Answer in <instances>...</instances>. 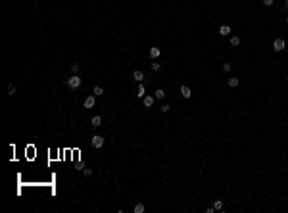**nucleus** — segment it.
<instances>
[{
    "mask_svg": "<svg viewBox=\"0 0 288 213\" xmlns=\"http://www.w3.org/2000/svg\"><path fill=\"white\" fill-rule=\"evenodd\" d=\"M240 44V37H231V46H238Z\"/></svg>",
    "mask_w": 288,
    "mask_h": 213,
    "instance_id": "obj_17",
    "label": "nucleus"
},
{
    "mask_svg": "<svg viewBox=\"0 0 288 213\" xmlns=\"http://www.w3.org/2000/svg\"><path fill=\"white\" fill-rule=\"evenodd\" d=\"M90 123H92V127H94V129H98V127L102 125V117H100V115H94Z\"/></svg>",
    "mask_w": 288,
    "mask_h": 213,
    "instance_id": "obj_8",
    "label": "nucleus"
},
{
    "mask_svg": "<svg viewBox=\"0 0 288 213\" xmlns=\"http://www.w3.org/2000/svg\"><path fill=\"white\" fill-rule=\"evenodd\" d=\"M150 67H152V71H160V67H161V65L158 64V61H152V64H150Z\"/></svg>",
    "mask_w": 288,
    "mask_h": 213,
    "instance_id": "obj_19",
    "label": "nucleus"
},
{
    "mask_svg": "<svg viewBox=\"0 0 288 213\" xmlns=\"http://www.w3.org/2000/svg\"><path fill=\"white\" fill-rule=\"evenodd\" d=\"M286 23H288V15H286Z\"/></svg>",
    "mask_w": 288,
    "mask_h": 213,
    "instance_id": "obj_26",
    "label": "nucleus"
},
{
    "mask_svg": "<svg viewBox=\"0 0 288 213\" xmlns=\"http://www.w3.org/2000/svg\"><path fill=\"white\" fill-rule=\"evenodd\" d=\"M144 92H146L144 85H142V83H138V87H137V96H138V98H144Z\"/></svg>",
    "mask_w": 288,
    "mask_h": 213,
    "instance_id": "obj_9",
    "label": "nucleus"
},
{
    "mask_svg": "<svg viewBox=\"0 0 288 213\" xmlns=\"http://www.w3.org/2000/svg\"><path fill=\"white\" fill-rule=\"evenodd\" d=\"M284 6H286V8H288V0H284Z\"/></svg>",
    "mask_w": 288,
    "mask_h": 213,
    "instance_id": "obj_25",
    "label": "nucleus"
},
{
    "mask_svg": "<svg viewBox=\"0 0 288 213\" xmlns=\"http://www.w3.org/2000/svg\"><path fill=\"white\" fill-rule=\"evenodd\" d=\"M181 94H183V98H190L192 96V90L186 87V85H183V87H181Z\"/></svg>",
    "mask_w": 288,
    "mask_h": 213,
    "instance_id": "obj_7",
    "label": "nucleus"
},
{
    "mask_svg": "<svg viewBox=\"0 0 288 213\" xmlns=\"http://www.w3.org/2000/svg\"><path fill=\"white\" fill-rule=\"evenodd\" d=\"M154 96L158 98V100H163V98H165V90H163V88H158V90L154 92Z\"/></svg>",
    "mask_w": 288,
    "mask_h": 213,
    "instance_id": "obj_12",
    "label": "nucleus"
},
{
    "mask_svg": "<svg viewBox=\"0 0 288 213\" xmlns=\"http://www.w3.org/2000/svg\"><path fill=\"white\" fill-rule=\"evenodd\" d=\"M238 83H240V81H238V79H236V77H231V79H229V81H227V85H229V87H231V88H234V87H238Z\"/></svg>",
    "mask_w": 288,
    "mask_h": 213,
    "instance_id": "obj_13",
    "label": "nucleus"
},
{
    "mask_svg": "<svg viewBox=\"0 0 288 213\" xmlns=\"http://www.w3.org/2000/svg\"><path fill=\"white\" fill-rule=\"evenodd\" d=\"M83 175H85V177H90L92 175V169H88V167H87V169H83Z\"/></svg>",
    "mask_w": 288,
    "mask_h": 213,
    "instance_id": "obj_23",
    "label": "nucleus"
},
{
    "mask_svg": "<svg viewBox=\"0 0 288 213\" xmlns=\"http://www.w3.org/2000/svg\"><path fill=\"white\" fill-rule=\"evenodd\" d=\"M286 79H288V77H286Z\"/></svg>",
    "mask_w": 288,
    "mask_h": 213,
    "instance_id": "obj_27",
    "label": "nucleus"
},
{
    "mask_svg": "<svg viewBox=\"0 0 288 213\" xmlns=\"http://www.w3.org/2000/svg\"><path fill=\"white\" fill-rule=\"evenodd\" d=\"M69 69H71V73H77V71H79V64H77V61H73Z\"/></svg>",
    "mask_w": 288,
    "mask_h": 213,
    "instance_id": "obj_20",
    "label": "nucleus"
},
{
    "mask_svg": "<svg viewBox=\"0 0 288 213\" xmlns=\"http://www.w3.org/2000/svg\"><path fill=\"white\" fill-rule=\"evenodd\" d=\"M273 2H275V0H263V4H265V6H273Z\"/></svg>",
    "mask_w": 288,
    "mask_h": 213,
    "instance_id": "obj_24",
    "label": "nucleus"
},
{
    "mask_svg": "<svg viewBox=\"0 0 288 213\" xmlns=\"http://www.w3.org/2000/svg\"><path fill=\"white\" fill-rule=\"evenodd\" d=\"M133 77H135V81H137V83H142V81H144V73H142V71H135L133 73Z\"/></svg>",
    "mask_w": 288,
    "mask_h": 213,
    "instance_id": "obj_10",
    "label": "nucleus"
},
{
    "mask_svg": "<svg viewBox=\"0 0 288 213\" xmlns=\"http://www.w3.org/2000/svg\"><path fill=\"white\" fill-rule=\"evenodd\" d=\"M67 87L73 88V90H75V88H79V87H81V77H79L77 73H73V75L67 79Z\"/></svg>",
    "mask_w": 288,
    "mask_h": 213,
    "instance_id": "obj_1",
    "label": "nucleus"
},
{
    "mask_svg": "<svg viewBox=\"0 0 288 213\" xmlns=\"http://www.w3.org/2000/svg\"><path fill=\"white\" fill-rule=\"evenodd\" d=\"M169 110H171V106H169V104H163V106H161V111H163V113H167Z\"/></svg>",
    "mask_w": 288,
    "mask_h": 213,
    "instance_id": "obj_22",
    "label": "nucleus"
},
{
    "mask_svg": "<svg viewBox=\"0 0 288 213\" xmlns=\"http://www.w3.org/2000/svg\"><path fill=\"white\" fill-rule=\"evenodd\" d=\"M219 35H221V37H229V35H231V27H229V25H221V27H219Z\"/></svg>",
    "mask_w": 288,
    "mask_h": 213,
    "instance_id": "obj_5",
    "label": "nucleus"
},
{
    "mask_svg": "<svg viewBox=\"0 0 288 213\" xmlns=\"http://www.w3.org/2000/svg\"><path fill=\"white\" fill-rule=\"evenodd\" d=\"M284 48H286V42H284L282 38H275V42H273V50H275V52H282Z\"/></svg>",
    "mask_w": 288,
    "mask_h": 213,
    "instance_id": "obj_2",
    "label": "nucleus"
},
{
    "mask_svg": "<svg viewBox=\"0 0 288 213\" xmlns=\"http://www.w3.org/2000/svg\"><path fill=\"white\" fill-rule=\"evenodd\" d=\"M154 100H156V96H144V106L152 108V106H154Z\"/></svg>",
    "mask_w": 288,
    "mask_h": 213,
    "instance_id": "obj_11",
    "label": "nucleus"
},
{
    "mask_svg": "<svg viewBox=\"0 0 288 213\" xmlns=\"http://www.w3.org/2000/svg\"><path fill=\"white\" fill-rule=\"evenodd\" d=\"M83 106L87 108V110H92V108L96 106V96H87L85 102H83Z\"/></svg>",
    "mask_w": 288,
    "mask_h": 213,
    "instance_id": "obj_4",
    "label": "nucleus"
},
{
    "mask_svg": "<svg viewBox=\"0 0 288 213\" xmlns=\"http://www.w3.org/2000/svg\"><path fill=\"white\" fill-rule=\"evenodd\" d=\"M160 54H161V52H160V48H158V46H152L150 48V58H152V60H158Z\"/></svg>",
    "mask_w": 288,
    "mask_h": 213,
    "instance_id": "obj_6",
    "label": "nucleus"
},
{
    "mask_svg": "<svg viewBox=\"0 0 288 213\" xmlns=\"http://www.w3.org/2000/svg\"><path fill=\"white\" fill-rule=\"evenodd\" d=\"M92 146H94V148H102V146H104V136H102V134H94V136H92Z\"/></svg>",
    "mask_w": 288,
    "mask_h": 213,
    "instance_id": "obj_3",
    "label": "nucleus"
},
{
    "mask_svg": "<svg viewBox=\"0 0 288 213\" xmlns=\"http://www.w3.org/2000/svg\"><path fill=\"white\" fill-rule=\"evenodd\" d=\"M231 69H233V65H231L229 61H227V64H223V71H225V73H229Z\"/></svg>",
    "mask_w": 288,
    "mask_h": 213,
    "instance_id": "obj_21",
    "label": "nucleus"
},
{
    "mask_svg": "<svg viewBox=\"0 0 288 213\" xmlns=\"http://www.w3.org/2000/svg\"><path fill=\"white\" fill-rule=\"evenodd\" d=\"M135 213H144V204H137L135 205Z\"/></svg>",
    "mask_w": 288,
    "mask_h": 213,
    "instance_id": "obj_18",
    "label": "nucleus"
},
{
    "mask_svg": "<svg viewBox=\"0 0 288 213\" xmlns=\"http://www.w3.org/2000/svg\"><path fill=\"white\" fill-rule=\"evenodd\" d=\"M15 92H18V88H15V85H12V83H10V85H8V94H10V96H14Z\"/></svg>",
    "mask_w": 288,
    "mask_h": 213,
    "instance_id": "obj_14",
    "label": "nucleus"
},
{
    "mask_svg": "<svg viewBox=\"0 0 288 213\" xmlns=\"http://www.w3.org/2000/svg\"><path fill=\"white\" fill-rule=\"evenodd\" d=\"M94 96H104V88L96 85V87H94Z\"/></svg>",
    "mask_w": 288,
    "mask_h": 213,
    "instance_id": "obj_15",
    "label": "nucleus"
},
{
    "mask_svg": "<svg viewBox=\"0 0 288 213\" xmlns=\"http://www.w3.org/2000/svg\"><path fill=\"white\" fill-rule=\"evenodd\" d=\"M213 209H215V211H221V209H223V202H221V200H215Z\"/></svg>",
    "mask_w": 288,
    "mask_h": 213,
    "instance_id": "obj_16",
    "label": "nucleus"
}]
</instances>
